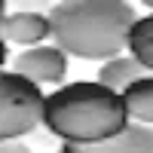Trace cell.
I'll return each instance as SVG.
<instances>
[{
	"label": "cell",
	"mask_w": 153,
	"mask_h": 153,
	"mask_svg": "<svg viewBox=\"0 0 153 153\" xmlns=\"http://www.w3.org/2000/svg\"><path fill=\"white\" fill-rule=\"evenodd\" d=\"M52 43L65 55L110 61L129 49V34L135 28V6L126 0H61L49 6Z\"/></svg>",
	"instance_id": "6da1fadb"
},
{
	"label": "cell",
	"mask_w": 153,
	"mask_h": 153,
	"mask_svg": "<svg viewBox=\"0 0 153 153\" xmlns=\"http://www.w3.org/2000/svg\"><path fill=\"white\" fill-rule=\"evenodd\" d=\"M129 123L123 95L98 80L65 83L43 101V126L61 144H98L117 138Z\"/></svg>",
	"instance_id": "7a4b0ae2"
},
{
	"label": "cell",
	"mask_w": 153,
	"mask_h": 153,
	"mask_svg": "<svg viewBox=\"0 0 153 153\" xmlns=\"http://www.w3.org/2000/svg\"><path fill=\"white\" fill-rule=\"evenodd\" d=\"M40 86L19 76L16 71H0V141H22L43 123Z\"/></svg>",
	"instance_id": "3957f363"
},
{
	"label": "cell",
	"mask_w": 153,
	"mask_h": 153,
	"mask_svg": "<svg viewBox=\"0 0 153 153\" xmlns=\"http://www.w3.org/2000/svg\"><path fill=\"white\" fill-rule=\"evenodd\" d=\"M12 71L25 80H31L34 86H65L68 76V55L61 52L55 43L31 46L12 58Z\"/></svg>",
	"instance_id": "277c9868"
},
{
	"label": "cell",
	"mask_w": 153,
	"mask_h": 153,
	"mask_svg": "<svg viewBox=\"0 0 153 153\" xmlns=\"http://www.w3.org/2000/svg\"><path fill=\"white\" fill-rule=\"evenodd\" d=\"M0 40L3 43H19L25 49L43 46V40H52V25L43 12H6L0 19Z\"/></svg>",
	"instance_id": "5b68a950"
},
{
	"label": "cell",
	"mask_w": 153,
	"mask_h": 153,
	"mask_svg": "<svg viewBox=\"0 0 153 153\" xmlns=\"http://www.w3.org/2000/svg\"><path fill=\"white\" fill-rule=\"evenodd\" d=\"M58 153H153V126L129 123L117 138L98 144H61Z\"/></svg>",
	"instance_id": "8992f818"
},
{
	"label": "cell",
	"mask_w": 153,
	"mask_h": 153,
	"mask_svg": "<svg viewBox=\"0 0 153 153\" xmlns=\"http://www.w3.org/2000/svg\"><path fill=\"white\" fill-rule=\"evenodd\" d=\"M144 76H150V71L141 65V61H135L132 55H117V58H110V61H104V65L98 68L95 80L101 86H107V89H113V92L123 95L132 83L144 80Z\"/></svg>",
	"instance_id": "52a82bcc"
},
{
	"label": "cell",
	"mask_w": 153,
	"mask_h": 153,
	"mask_svg": "<svg viewBox=\"0 0 153 153\" xmlns=\"http://www.w3.org/2000/svg\"><path fill=\"white\" fill-rule=\"evenodd\" d=\"M123 104H126V110H129L132 123L153 126V74L126 89L123 92Z\"/></svg>",
	"instance_id": "ba28073f"
},
{
	"label": "cell",
	"mask_w": 153,
	"mask_h": 153,
	"mask_svg": "<svg viewBox=\"0 0 153 153\" xmlns=\"http://www.w3.org/2000/svg\"><path fill=\"white\" fill-rule=\"evenodd\" d=\"M129 55L153 74V12L141 16L129 34Z\"/></svg>",
	"instance_id": "9c48e42d"
},
{
	"label": "cell",
	"mask_w": 153,
	"mask_h": 153,
	"mask_svg": "<svg viewBox=\"0 0 153 153\" xmlns=\"http://www.w3.org/2000/svg\"><path fill=\"white\" fill-rule=\"evenodd\" d=\"M0 153H34V150L22 141H0Z\"/></svg>",
	"instance_id": "30bf717a"
},
{
	"label": "cell",
	"mask_w": 153,
	"mask_h": 153,
	"mask_svg": "<svg viewBox=\"0 0 153 153\" xmlns=\"http://www.w3.org/2000/svg\"><path fill=\"white\" fill-rule=\"evenodd\" d=\"M3 61H6V43L0 40V71H3Z\"/></svg>",
	"instance_id": "8fae6325"
},
{
	"label": "cell",
	"mask_w": 153,
	"mask_h": 153,
	"mask_svg": "<svg viewBox=\"0 0 153 153\" xmlns=\"http://www.w3.org/2000/svg\"><path fill=\"white\" fill-rule=\"evenodd\" d=\"M6 16V3H3V0H0V19H3Z\"/></svg>",
	"instance_id": "7c38bea8"
}]
</instances>
